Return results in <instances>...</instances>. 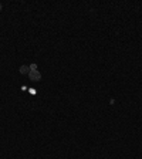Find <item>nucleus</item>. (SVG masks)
I'll return each mask as SVG.
<instances>
[{
	"label": "nucleus",
	"instance_id": "f257e3e1",
	"mask_svg": "<svg viewBox=\"0 0 142 159\" xmlns=\"http://www.w3.org/2000/svg\"><path fill=\"white\" fill-rule=\"evenodd\" d=\"M28 77H30V80H31V81H40V80H41V74L36 70V71H30V72H28Z\"/></svg>",
	"mask_w": 142,
	"mask_h": 159
},
{
	"label": "nucleus",
	"instance_id": "f03ea898",
	"mask_svg": "<svg viewBox=\"0 0 142 159\" xmlns=\"http://www.w3.org/2000/svg\"><path fill=\"white\" fill-rule=\"evenodd\" d=\"M20 72L21 74H28V72H30V67H27V65H21Z\"/></svg>",
	"mask_w": 142,
	"mask_h": 159
},
{
	"label": "nucleus",
	"instance_id": "7ed1b4c3",
	"mask_svg": "<svg viewBox=\"0 0 142 159\" xmlns=\"http://www.w3.org/2000/svg\"><path fill=\"white\" fill-rule=\"evenodd\" d=\"M36 70H37V65H36V64L30 65V71H36Z\"/></svg>",
	"mask_w": 142,
	"mask_h": 159
},
{
	"label": "nucleus",
	"instance_id": "20e7f679",
	"mask_svg": "<svg viewBox=\"0 0 142 159\" xmlns=\"http://www.w3.org/2000/svg\"><path fill=\"white\" fill-rule=\"evenodd\" d=\"M0 12H1V3H0Z\"/></svg>",
	"mask_w": 142,
	"mask_h": 159
}]
</instances>
